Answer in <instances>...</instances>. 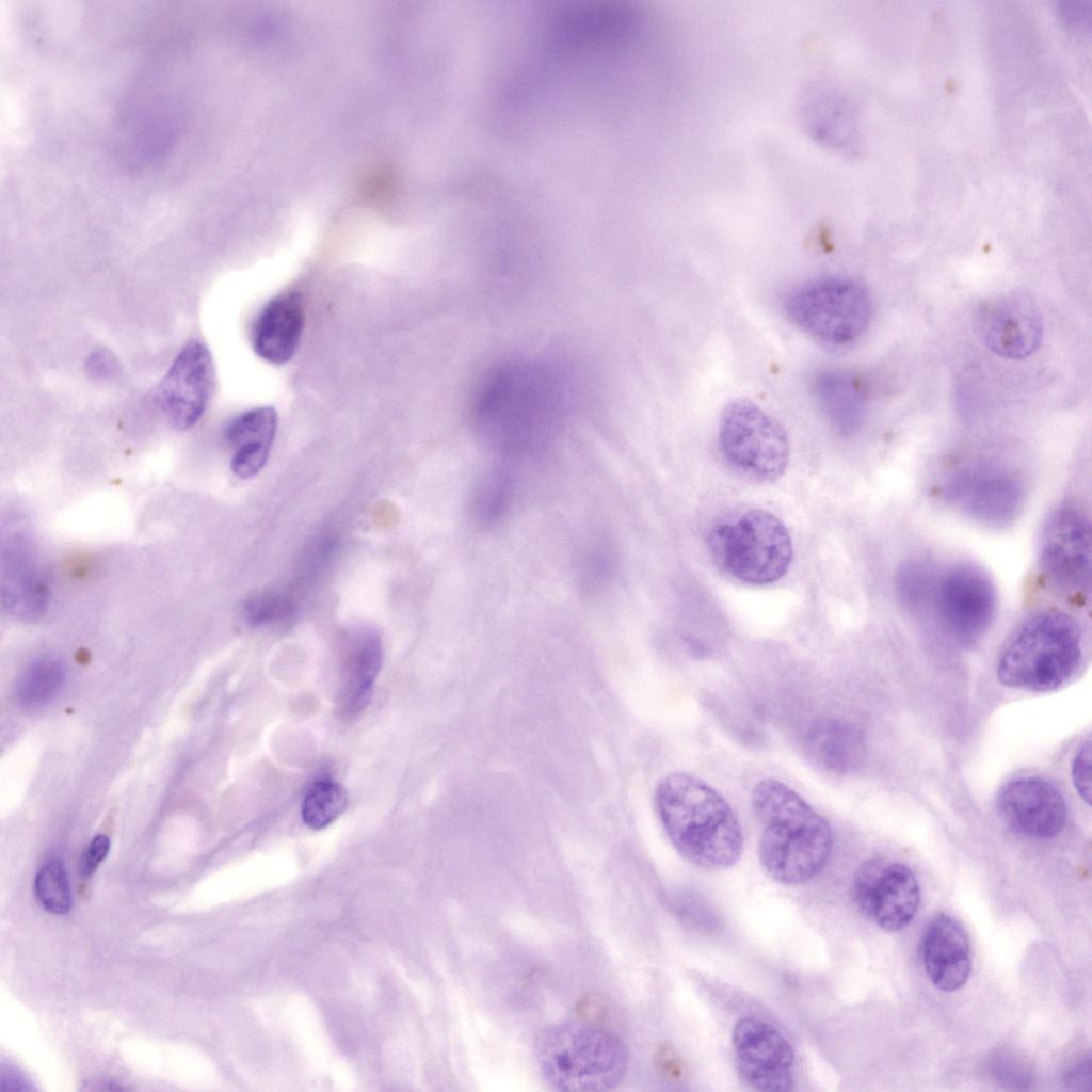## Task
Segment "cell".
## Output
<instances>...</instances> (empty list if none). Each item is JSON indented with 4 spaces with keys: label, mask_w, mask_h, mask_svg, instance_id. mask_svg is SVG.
<instances>
[{
    "label": "cell",
    "mask_w": 1092,
    "mask_h": 1092,
    "mask_svg": "<svg viewBox=\"0 0 1092 1092\" xmlns=\"http://www.w3.org/2000/svg\"><path fill=\"white\" fill-rule=\"evenodd\" d=\"M548 365L517 362L491 373L478 390L475 422L498 452L514 455L542 446L567 406L566 385Z\"/></svg>",
    "instance_id": "obj_1"
},
{
    "label": "cell",
    "mask_w": 1092,
    "mask_h": 1092,
    "mask_svg": "<svg viewBox=\"0 0 1092 1092\" xmlns=\"http://www.w3.org/2000/svg\"><path fill=\"white\" fill-rule=\"evenodd\" d=\"M751 807L759 826L758 860L771 879L798 885L823 870L832 829L799 793L778 780L764 778L752 790Z\"/></svg>",
    "instance_id": "obj_2"
},
{
    "label": "cell",
    "mask_w": 1092,
    "mask_h": 1092,
    "mask_svg": "<svg viewBox=\"0 0 1092 1092\" xmlns=\"http://www.w3.org/2000/svg\"><path fill=\"white\" fill-rule=\"evenodd\" d=\"M654 802L668 839L686 861L709 870L727 869L739 861L740 822L705 781L685 772L669 773L658 782Z\"/></svg>",
    "instance_id": "obj_3"
},
{
    "label": "cell",
    "mask_w": 1092,
    "mask_h": 1092,
    "mask_svg": "<svg viewBox=\"0 0 1092 1092\" xmlns=\"http://www.w3.org/2000/svg\"><path fill=\"white\" fill-rule=\"evenodd\" d=\"M535 1055L545 1080L566 1092L609 1091L623 1080L629 1061L621 1038L580 1021L545 1028L536 1039Z\"/></svg>",
    "instance_id": "obj_4"
},
{
    "label": "cell",
    "mask_w": 1092,
    "mask_h": 1092,
    "mask_svg": "<svg viewBox=\"0 0 1092 1092\" xmlns=\"http://www.w3.org/2000/svg\"><path fill=\"white\" fill-rule=\"evenodd\" d=\"M1081 628L1070 614L1042 610L1015 630L998 662L1001 684L1030 691H1047L1064 682L1081 658Z\"/></svg>",
    "instance_id": "obj_5"
},
{
    "label": "cell",
    "mask_w": 1092,
    "mask_h": 1092,
    "mask_svg": "<svg viewBox=\"0 0 1092 1092\" xmlns=\"http://www.w3.org/2000/svg\"><path fill=\"white\" fill-rule=\"evenodd\" d=\"M707 546L720 572L734 580L754 585L782 578L793 557L787 527L777 516L762 509H748L714 523L708 533Z\"/></svg>",
    "instance_id": "obj_6"
},
{
    "label": "cell",
    "mask_w": 1092,
    "mask_h": 1092,
    "mask_svg": "<svg viewBox=\"0 0 1092 1092\" xmlns=\"http://www.w3.org/2000/svg\"><path fill=\"white\" fill-rule=\"evenodd\" d=\"M718 446L730 470L752 483L778 480L789 462L790 444L785 428L746 398L734 399L723 407Z\"/></svg>",
    "instance_id": "obj_7"
},
{
    "label": "cell",
    "mask_w": 1092,
    "mask_h": 1092,
    "mask_svg": "<svg viewBox=\"0 0 1092 1092\" xmlns=\"http://www.w3.org/2000/svg\"><path fill=\"white\" fill-rule=\"evenodd\" d=\"M784 309L790 321L815 339L845 346L868 328L873 312L871 296L860 282L845 276H823L796 287Z\"/></svg>",
    "instance_id": "obj_8"
},
{
    "label": "cell",
    "mask_w": 1092,
    "mask_h": 1092,
    "mask_svg": "<svg viewBox=\"0 0 1092 1092\" xmlns=\"http://www.w3.org/2000/svg\"><path fill=\"white\" fill-rule=\"evenodd\" d=\"M926 606L941 628L954 640L971 643L992 625L997 610V592L980 566L960 562L933 574Z\"/></svg>",
    "instance_id": "obj_9"
},
{
    "label": "cell",
    "mask_w": 1092,
    "mask_h": 1092,
    "mask_svg": "<svg viewBox=\"0 0 1092 1092\" xmlns=\"http://www.w3.org/2000/svg\"><path fill=\"white\" fill-rule=\"evenodd\" d=\"M1038 565L1059 595L1082 600L1091 580V526L1079 507L1065 502L1050 511L1038 543Z\"/></svg>",
    "instance_id": "obj_10"
},
{
    "label": "cell",
    "mask_w": 1092,
    "mask_h": 1092,
    "mask_svg": "<svg viewBox=\"0 0 1092 1092\" xmlns=\"http://www.w3.org/2000/svg\"><path fill=\"white\" fill-rule=\"evenodd\" d=\"M944 499L970 519L990 527L1012 524L1024 503V483L1018 473L989 461L953 470L941 487Z\"/></svg>",
    "instance_id": "obj_11"
},
{
    "label": "cell",
    "mask_w": 1092,
    "mask_h": 1092,
    "mask_svg": "<svg viewBox=\"0 0 1092 1092\" xmlns=\"http://www.w3.org/2000/svg\"><path fill=\"white\" fill-rule=\"evenodd\" d=\"M853 893L861 911L885 931L905 928L915 917L920 890L913 871L883 857L865 861L853 878Z\"/></svg>",
    "instance_id": "obj_12"
},
{
    "label": "cell",
    "mask_w": 1092,
    "mask_h": 1092,
    "mask_svg": "<svg viewBox=\"0 0 1092 1092\" xmlns=\"http://www.w3.org/2000/svg\"><path fill=\"white\" fill-rule=\"evenodd\" d=\"M732 1046L736 1069L746 1085L762 1092L793 1090L794 1050L774 1026L742 1017L732 1030Z\"/></svg>",
    "instance_id": "obj_13"
},
{
    "label": "cell",
    "mask_w": 1092,
    "mask_h": 1092,
    "mask_svg": "<svg viewBox=\"0 0 1092 1092\" xmlns=\"http://www.w3.org/2000/svg\"><path fill=\"white\" fill-rule=\"evenodd\" d=\"M980 340L996 355L1022 360L1032 355L1043 338V318L1026 292L1010 291L983 301L974 316Z\"/></svg>",
    "instance_id": "obj_14"
},
{
    "label": "cell",
    "mask_w": 1092,
    "mask_h": 1092,
    "mask_svg": "<svg viewBox=\"0 0 1092 1092\" xmlns=\"http://www.w3.org/2000/svg\"><path fill=\"white\" fill-rule=\"evenodd\" d=\"M215 388V370L209 349L189 341L178 353L158 387L159 405L178 430L195 425L204 416Z\"/></svg>",
    "instance_id": "obj_15"
},
{
    "label": "cell",
    "mask_w": 1092,
    "mask_h": 1092,
    "mask_svg": "<svg viewBox=\"0 0 1092 1092\" xmlns=\"http://www.w3.org/2000/svg\"><path fill=\"white\" fill-rule=\"evenodd\" d=\"M1001 819L1016 833L1051 838L1064 828L1067 810L1063 796L1050 782L1027 776L1006 784L997 798Z\"/></svg>",
    "instance_id": "obj_16"
},
{
    "label": "cell",
    "mask_w": 1092,
    "mask_h": 1092,
    "mask_svg": "<svg viewBox=\"0 0 1092 1092\" xmlns=\"http://www.w3.org/2000/svg\"><path fill=\"white\" fill-rule=\"evenodd\" d=\"M921 958L927 976L937 990L961 989L971 971L970 943L963 926L949 914L935 915L922 935Z\"/></svg>",
    "instance_id": "obj_17"
},
{
    "label": "cell",
    "mask_w": 1092,
    "mask_h": 1092,
    "mask_svg": "<svg viewBox=\"0 0 1092 1092\" xmlns=\"http://www.w3.org/2000/svg\"><path fill=\"white\" fill-rule=\"evenodd\" d=\"M304 323L301 293L287 291L276 295L266 304L253 325L254 352L270 364H286L300 344Z\"/></svg>",
    "instance_id": "obj_18"
},
{
    "label": "cell",
    "mask_w": 1092,
    "mask_h": 1092,
    "mask_svg": "<svg viewBox=\"0 0 1092 1092\" xmlns=\"http://www.w3.org/2000/svg\"><path fill=\"white\" fill-rule=\"evenodd\" d=\"M277 421L274 407L261 406L241 413L226 425L224 437L234 448L230 468L237 477L252 478L264 467Z\"/></svg>",
    "instance_id": "obj_19"
},
{
    "label": "cell",
    "mask_w": 1092,
    "mask_h": 1092,
    "mask_svg": "<svg viewBox=\"0 0 1092 1092\" xmlns=\"http://www.w3.org/2000/svg\"><path fill=\"white\" fill-rule=\"evenodd\" d=\"M382 662L381 639L375 631L359 629L346 643L342 659L339 706L355 714L367 704Z\"/></svg>",
    "instance_id": "obj_20"
},
{
    "label": "cell",
    "mask_w": 1092,
    "mask_h": 1092,
    "mask_svg": "<svg viewBox=\"0 0 1092 1092\" xmlns=\"http://www.w3.org/2000/svg\"><path fill=\"white\" fill-rule=\"evenodd\" d=\"M805 745L812 760L822 769L846 773L858 766L865 753L862 733L851 723L823 719L814 723Z\"/></svg>",
    "instance_id": "obj_21"
},
{
    "label": "cell",
    "mask_w": 1092,
    "mask_h": 1092,
    "mask_svg": "<svg viewBox=\"0 0 1092 1092\" xmlns=\"http://www.w3.org/2000/svg\"><path fill=\"white\" fill-rule=\"evenodd\" d=\"M49 591L45 579L28 557L14 550L3 562L2 598L4 607L21 619H35L47 607Z\"/></svg>",
    "instance_id": "obj_22"
},
{
    "label": "cell",
    "mask_w": 1092,
    "mask_h": 1092,
    "mask_svg": "<svg viewBox=\"0 0 1092 1092\" xmlns=\"http://www.w3.org/2000/svg\"><path fill=\"white\" fill-rule=\"evenodd\" d=\"M513 494V480L509 472L495 469L485 473L475 487L471 511L473 519L491 526L508 511Z\"/></svg>",
    "instance_id": "obj_23"
},
{
    "label": "cell",
    "mask_w": 1092,
    "mask_h": 1092,
    "mask_svg": "<svg viewBox=\"0 0 1092 1092\" xmlns=\"http://www.w3.org/2000/svg\"><path fill=\"white\" fill-rule=\"evenodd\" d=\"M65 680V670L58 660L41 658L32 662L17 681L18 700L26 706H42L53 700Z\"/></svg>",
    "instance_id": "obj_24"
},
{
    "label": "cell",
    "mask_w": 1092,
    "mask_h": 1092,
    "mask_svg": "<svg viewBox=\"0 0 1092 1092\" xmlns=\"http://www.w3.org/2000/svg\"><path fill=\"white\" fill-rule=\"evenodd\" d=\"M616 555L611 543L595 539L587 543L576 560V578L579 588L589 594L604 589L614 576Z\"/></svg>",
    "instance_id": "obj_25"
},
{
    "label": "cell",
    "mask_w": 1092,
    "mask_h": 1092,
    "mask_svg": "<svg viewBox=\"0 0 1092 1092\" xmlns=\"http://www.w3.org/2000/svg\"><path fill=\"white\" fill-rule=\"evenodd\" d=\"M347 806V793L332 780H320L311 785L302 802V818L306 825L320 830L335 821Z\"/></svg>",
    "instance_id": "obj_26"
},
{
    "label": "cell",
    "mask_w": 1092,
    "mask_h": 1092,
    "mask_svg": "<svg viewBox=\"0 0 1092 1092\" xmlns=\"http://www.w3.org/2000/svg\"><path fill=\"white\" fill-rule=\"evenodd\" d=\"M295 613V603L290 593L269 589L253 594L241 606L244 622L254 627L284 623Z\"/></svg>",
    "instance_id": "obj_27"
},
{
    "label": "cell",
    "mask_w": 1092,
    "mask_h": 1092,
    "mask_svg": "<svg viewBox=\"0 0 1092 1092\" xmlns=\"http://www.w3.org/2000/svg\"><path fill=\"white\" fill-rule=\"evenodd\" d=\"M34 893L38 903L47 912L64 915L71 908V893L64 864L50 860L37 871Z\"/></svg>",
    "instance_id": "obj_28"
},
{
    "label": "cell",
    "mask_w": 1092,
    "mask_h": 1092,
    "mask_svg": "<svg viewBox=\"0 0 1092 1092\" xmlns=\"http://www.w3.org/2000/svg\"><path fill=\"white\" fill-rule=\"evenodd\" d=\"M1072 780L1075 789L1088 804L1091 802V745L1086 742L1076 752L1072 761Z\"/></svg>",
    "instance_id": "obj_29"
},
{
    "label": "cell",
    "mask_w": 1092,
    "mask_h": 1092,
    "mask_svg": "<svg viewBox=\"0 0 1092 1092\" xmlns=\"http://www.w3.org/2000/svg\"><path fill=\"white\" fill-rule=\"evenodd\" d=\"M110 844V838L105 834L96 835L91 840L79 865V871L83 878H90L95 873L100 863L108 855Z\"/></svg>",
    "instance_id": "obj_30"
},
{
    "label": "cell",
    "mask_w": 1092,
    "mask_h": 1092,
    "mask_svg": "<svg viewBox=\"0 0 1092 1092\" xmlns=\"http://www.w3.org/2000/svg\"><path fill=\"white\" fill-rule=\"evenodd\" d=\"M1090 1057H1086L1085 1059L1074 1063L1065 1073V1082L1074 1089H1086L1085 1085L1090 1083Z\"/></svg>",
    "instance_id": "obj_31"
},
{
    "label": "cell",
    "mask_w": 1092,
    "mask_h": 1092,
    "mask_svg": "<svg viewBox=\"0 0 1092 1092\" xmlns=\"http://www.w3.org/2000/svg\"><path fill=\"white\" fill-rule=\"evenodd\" d=\"M90 370L102 374V372H109L110 367L112 368V360L107 353L99 351L92 355L89 362Z\"/></svg>",
    "instance_id": "obj_32"
},
{
    "label": "cell",
    "mask_w": 1092,
    "mask_h": 1092,
    "mask_svg": "<svg viewBox=\"0 0 1092 1092\" xmlns=\"http://www.w3.org/2000/svg\"><path fill=\"white\" fill-rule=\"evenodd\" d=\"M480 93H482V91H480ZM482 97H483V99H484V102H485V98H484L485 96H484V94H483V93H482ZM485 107H486V103H485ZM486 110H487V108H486ZM487 113H488V111H487ZM488 116H489V115H488ZM489 119H491V118H489ZM491 124H492V122H491ZM492 127H493V125H492ZM493 130H494V129H493ZM494 134H495V132H494ZM495 138H496V135H495ZM496 142H497V140H496ZM497 145H498V143H497ZM498 148H499V147H498ZM499 152H500V150H499ZM500 157H501V155H500ZM501 160H502V159H501ZM502 164H503V163H502Z\"/></svg>",
    "instance_id": "obj_33"
}]
</instances>
